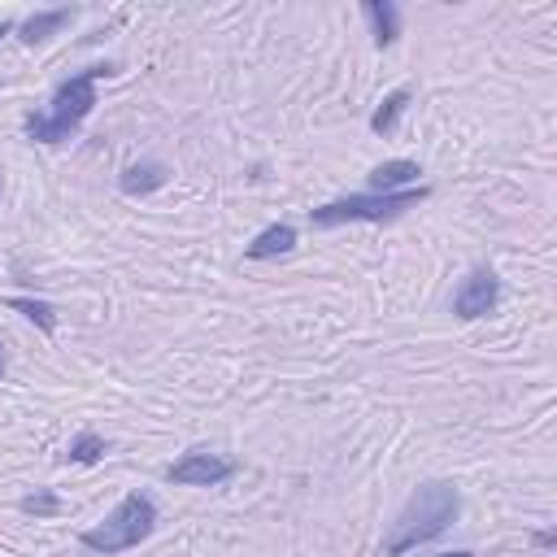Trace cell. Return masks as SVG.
<instances>
[{
	"label": "cell",
	"instance_id": "6da1fadb",
	"mask_svg": "<svg viewBox=\"0 0 557 557\" xmlns=\"http://www.w3.org/2000/svg\"><path fill=\"white\" fill-rule=\"evenodd\" d=\"M457 513H461V492L453 483H444V479L422 483L405 500V509L396 513V522H392V531L383 540V557H405L409 548L440 540L457 522Z\"/></svg>",
	"mask_w": 557,
	"mask_h": 557
},
{
	"label": "cell",
	"instance_id": "7a4b0ae2",
	"mask_svg": "<svg viewBox=\"0 0 557 557\" xmlns=\"http://www.w3.org/2000/svg\"><path fill=\"white\" fill-rule=\"evenodd\" d=\"M104 74H113V65H87V70H78L74 78H65L57 91H52V104L44 109V113H26V135L35 139V144H65L83 122H87V113L96 109V83L104 78Z\"/></svg>",
	"mask_w": 557,
	"mask_h": 557
},
{
	"label": "cell",
	"instance_id": "3957f363",
	"mask_svg": "<svg viewBox=\"0 0 557 557\" xmlns=\"http://www.w3.org/2000/svg\"><path fill=\"white\" fill-rule=\"evenodd\" d=\"M152 527H157V505H152V496L126 492V496L117 500V509H113L104 522H96V527L83 531V548L113 557V553H126V548L144 544V540L152 535Z\"/></svg>",
	"mask_w": 557,
	"mask_h": 557
},
{
	"label": "cell",
	"instance_id": "277c9868",
	"mask_svg": "<svg viewBox=\"0 0 557 557\" xmlns=\"http://www.w3.org/2000/svg\"><path fill=\"white\" fill-rule=\"evenodd\" d=\"M426 200V187H405V191H352V196H339V200H326L318 209H309V222L313 226H339V222H392L400 218L405 209L422 205Z\"/></svg>",
	"mask_w": 557,
	"mask_h": 557
},
{
	"label": "cell",
	"instance_id": "5b68a950",
	"mask_svg": "<svg viewBox=\"0 0 557 557\" xmlns=\"http://www.w3.org/2000/svg\"><path fill=\"white\" fill-rule=\"evenodd\" d=\"M231 474H235V461L222 457V453H209V448H191V453H183V457L165 470V479H170V483H183V487H218V483H226Z\"/></svg>",
	"mask_w": 557,
	"mask_h": 557
},
{
	"label": "cell",
	"instance_id": "8992f818",
	"mask_svg": "<svg viewBox=\"0 0 557 557\" xmlns=\"http://www.w3.org/2000/svg\"><path fill=\"white\" fill-rule=\"evenodd\" d=\"M496 300H500V283H496V274L487 270V265H474L466 278H461V287L453 292V313L457 318H487L492 309H496Z\"/></svg>",
	"mask_w": 557,
	"mask_h": 557
},
{
	"label": "cell",
	"instance_id": "52a82bcc",
	"mask_svg": "<svg viewBox=\"0 0 557 557\" xmlns=\"http://www.w3.org/2000/svg\"><path fill=\"white\" fill-rule=\"evenodd\" d=\"M296 248V226L292 222H274V226H265L248 248H244V257L248 261H265V257H283V252H292Z\"/></svg>",
	"mask_w": 557,
	"mask_h": 557
},
{
	"label": "cell",
	"instance_id": "ba28073f",
	"mask_svg": "<svg viewBox=\"0 0 557 557\" xmlns=\"http://www.w3.org/2000/svg\"><path fill=\"white\" fill-rule=\"evenodd\" d=\"M418 174H422L418 161H405V157L383 161V165L370 170V191H405V187L418 183Z\"/></svg>",
	"mask_w": 557,
	"mask_h": 557
},
{
	"label": "cell",
	"instance_id": "9c48e42d",
	"mask_svg": "<svg viewBox=\"0 0 557 557\" xmlns=\"http://www.w3.org/2000/svg\"><path fill=\"white\" fill-rule=\"evenodd\" d=\"M165 178H170V170H165L161 161H139V165H126V170H122L117 187H122L126 196H148V191L165 187Z\"/></svg>",
	"mask_w": 557,
	"mask_h": 557
},
{
	"label": "cell",
	"instance_id": "30bf717a",
	"mask_svg": "<svg viewBox=\"0 0 557 557\" xmlns=\"http://www.w3.org/2000/svg\"><path fill=\"white\" fill-rule=\"evenodd\" d=\"M70 17H74V9H44V13H30V17L17 26V30H22V44H30V48L44 44V39H48L52 30H61Z\"/></svg>",
	"mask_w": 557,
	"mask_h": 557
},
{
	"label": "cell",
	"instance_id": "8fae6325",
	"mask_svg": "<svg viewBox=\"0 0 557 557\" xmlns=\"http://www.w3.org/2000/svg\"><path fill=\"white\" fill-rule=\"evenodd\" d=\"M361 13H366V22L374 26V44H379V48H387V44L400 35V13H396L387 0H366Z\"/></svg>",
	"mask_w": 557,
	"mask_h": 557
},
{
	"label": "cell",
	"instance_id": "7c38bea8",
	"mask_svg": "<svg viewBox=\"0 0 557 557\" xmlns=\"http://www.w3.org/2000/svg\"><path fill=\"white\" fill-rule=\"evenodd\" d=\"M405 104H409V91H405V87H396L392 96H383V104L370 113V131H374V135H387V131H396V122H400Z\"/></svg>",
	"mask_w": 557,
	"mask_h": 557
},
{
	"label": "cell",
	"instance_id": "4fadbf2b",
	"mask_svg": "<svg viewBox=\"0 0 557 557\" xmlns=\"http://www.w3.org/2000/svg\"><path fill=\"white\" fill-rule=\"evenodd\" d=\"M104 453H109V444H104L96 431H83V435H74V440H70L65 461H74V466H96Z\"/></svg>",
	"mask_w": 557,
	"mask_h": 557
},
{
	"label": "cell",
	"instance_id": "5bb4252c",
	"mask_svg": "<svg viewBox=\"0 0 557 557\" xmlns=\"http://www.w3.org/2000/svg\"><path fill=\"white\" fill-rule=\"evenodd\" d=\"M4 305H9V309H17V313H26L30 322H39L44 331H52V326H57V318H52V305H48V300H35V296H9Z\"/></svg>",
	"mask_w": 557,
	"mask_h": 557
},
{
	"label": "cell",
	"instance_id": "9a60e30c",
	"mask_svg": "<svg viewBox=\"0 0 557 557\" xmlns=\"http://www.w3.org/2000/svg\"><path fill=\"white\" fill-rule=\"evenodd\" d=\"M17 505H22V513H35V518H52V513H61V496L48 492V487H35V492L22 496Z\"/></svg>",
	"mask_w": 557,
	"mask_h": 557
},
{
	"label": "cell",
	"instance_id": "2e32d148",
	"mask_svg": "<svg viewBox=\"0 0 557 557\" xmlns=\"http://www.w3.org/2000/svg\"><path fill=\"white\" fill-rule=\"evenodd\" d=\"M531 540H535V548H553L557 544V531H535Z\"/></svg>",
	"mask_w": 557,
	"mask_h": 557
},
{
	"label": "cell",
	"instance_id": "e0dca14e",
	"mask_svg": "<svg viewBox=\"0 0 557 557\" xmlns=\"http://www.w3.org/2000/svg\"><path fill=\"white\" fill-rule=\"evenodd\" d=\"M9 30H13V22H9V17H0V39H4Z\"/></svg>",
	"mask_w": 557,
	"mask_h": 557
},
{
	"label": "cell",
	"instance_id": "ac0fdd59",
	"mask_svg": "<svg viewBox=\"0 0 557 557\" xmlns=\"http://www.w3.org/2000/svg\"><path fill=\"white\" fill-rule=\"evenodd\" d=\"M440 557H474V553H466V548H457V553H440Z\"/></svg>",
	"mask_w": 557,
	"mask_h": 557
},
{
	"label": "cell",
	"instance_id": "d6986e66",
	"mask_svg": "<svg viewBox=\"0 0 557 557\" xmlns=\"http://www.w3.org/2000/svg\"><path fill=\"white\" fill-rule=\"evenodd\" d=\"M0 374H4V352H0Z\"/></svg>",
	"mask_w": 557,
	"mask_h": 557
}]
</instances>
